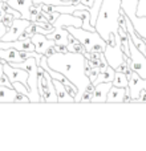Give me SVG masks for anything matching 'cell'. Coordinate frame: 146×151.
Instances as JSON below:
<instances>
[{
  "instance_id": "17",
  "label": "cell",
  "mask_w": 146,
  "mask_h": 151,
  "mask_svg": "<svg viewBox=\"0 0 146 151\" xmlns=\"http://www.w3.org/2000/svg\"><path fill=\"white\" fill-rule=\"evenodd\" d=\"M66 49H68V52L80 53V55H85V52H86L85 47H84V45L71 33L68 35V44H66Z\"/></svg>"
},
{
  "instance_id": "33",
  "label": "cell",
  "mask_w": 146,
  "mask_h": 151,
  "mask_svg": "<svg viewBox=\"0 0 146 151\" xmlns=\"http://www.w3.org/2000/svg\"><path fill=\"white\" fill-rule=\"evenodd\" d=\"M81 0H71V4H78Z\"/></svg>"
},
{
  "instance_id": "8",
  "label": "cell",
  "mask_w": 146,
  "mask_h": 151,
  "mask_svg": "<svg viewBox=\"0 0 146 151\" xmlns=\"http://www.w3.org/2000/svg\"><path fill=\"white\" fill-rule=\"evenodd\" d=\"M112 82H100L94 85V90L92 94L90 102L93 104H105L106 102V97L109 93V89L112 88Z\"/></svg>"
},
{
  "instance_id": "9",
  "label": "cell",
  "mask_w": 146,
  "mask_h": 151,
  "mask_svg": "<svg viewBox=\"0 0 146 151\" xmlns=\"http://www.w3.org/2000/svg\"><path fill=\"white\" fill-rule=\"evenodd\" d=\"M129 89H130V98H132V102H133L134 99H137L139 91L142 89H146V78L139 77L133 70L130 76V80H129Z\"/></svg>"
},
{
  "instance_id": "28",
  "label": "cell",
  "mask_w": 146,
  "mask_h": 151,
  "mask_svg": "<svg viewBox=\"0 0 146 151\" xmlns=\"http://www.w3.org/2000/svg\"><path fill=\"white\" fill-rule=\"evenodd\" d=\"M53 47H55L56 52H59V53H66V52H68L66 45H64V44H55Z\"/></svg>"
},
{
  "instance_id": "1",
  "label": "cell",
  "mask_w": 146,
  "mask_h": 151,
  "mask_svg": "<svg viewBox=\"0 0 146 151\" xmlns=\"http://www.w3.org/2000/svg\"><path fill=\"white\" fill-rule=\"evenodd\" d=\"M47 64L51 69L56 72H60L63 76H65L69 81H72L77 88V94L74 97V102L78 104L80 98L82 96L85 88L90 82L89 78L85 76L84 66H85V56L80 53H59L47 57Z\"/></svg>"
},
{
  "instance_id": "19",
  "label": "cell",
  "mask_w": 146,
  "mask_h": 151,
  "mask_svg": "<svg viewBox=\"0 0 146 151\" xmlns=\"http://www.w3.org/2000/svg\"><path fill=\"white\" fill-rule=\"evenodd\" d=\"M112 83H113V86H118V88H128L129 86V78L125 73L116 70L114 78H113Z\"/></svg>"
},
{
  "instance_id": "25",
  "label": "cell",
  "mask_w": 146,
  "mask_h": 151,
  "mask_svg": "<svg viewBox=\"0 0 146 151\" xmlns=\"http://www.w3.org/2000/svg\"><path fill=\"white\" fill-rule=\"evenodd\" d=\"M29 102V98L25 96V94H21V93H17L15 98V104H28Z\"/></svg>"
},
{
  "instance_id": "32",
  "label": "cell",
  "mask_w": 146,
  "mask_h": 151,
  "mask_svg": "<svg viewBox=\"0 0 146 151\" xmlns=\"http://www.w3.org/2000/svg\"><path fill=\"white\" fill-rule=\"evenodd\" d=\"M4 63V61H3ZM3 63H0V77H1V74H3Z\"/></svg>"
},
{
  "instance_id": "20",
  "label": "cell",
  "mask_w": 146,
  "mask_h": 151,
  "mask_svg": "<svg viewBox=\"0 0 146 151\" xmlns=\"http://www.w3.org/2000/svg\"><path fill=\"white\" fill-rule=\"evenodd\" d=\"M101 3H102V0H94L93 5L89 8V13H90V24L93 27L96 25L97 17H98V11H100V7H101ZM94 28H96V27H94Z\"/></svg>"
},
{
  "instance_id": "11",
  "label": "cell",
  "mask_w": 146,
  "mask_h": 151,
  "mask_svg": "<svg viewBox=\"0 0 146 151\" xmlns=\"http://www.w3.org/2000/svg\"><path fill=\"white\" fill-rule=\"evenodd\" d=\"M31 40L35 45V52H37L39 55H44V52L48 49V48L56 44L53 40H49L45 35L37 33V32L31 37Z\"/></svg>"
},
{
  "instance_id": "4",
  "label": "cell",
  "mask_w": 146,
  "mask_h": 151,
  "mask_svg": "<svg viewBox=\"0 0 146 151\" xmlns=\"http://www.w3.org/2000/svg\"><path fill=\"white\" fill-rule=\"evenodd\" d=\"M104 56L106 58L108 64L112 66L113 69H117L118 65L124 61V52L121 50V42L118 33H109L106 41V47L104 50Z\"/></svg>"
},
{
  "instance_id": "2",
  "label": "cell",
  "mask_w": 146,
  "mask_h": 151,
  "mask_svg": "<svg viewBox=\"0 0 146 151\" xmlns=\"http://www.w3.org/2000/svg\"><path fill=\"white\" fill-rule=\"evenodd\" d=\"M121 9V0H102L96 21V31L108 41L109 33H118V13Z\"/></svg>"
},
{
  "instance_id": "22",
  "label": "cell",
  "mask_w": 146,
  "mask_h": 151,
  "mask_svg": "<svg viewBox=\"0 0 146 151\" xmlns=\"http://www.w3.org/2000/svg\"><path fill=\"white\" fill-rule=\"evenodd\" d=\"M12 86H13V89H15L17 93H21V94H25L27 97L29 96V89L27 88L25 85H23L21 82H19V81H16V82H13L12 83Z\"/></svg>"
},
{
  "instance_id": "21",
  "label": "cell",
  "mask_w": 146,
  "mask_h": 151,
  "mask_svg": "<svg viewBox=\"0 0 146 151\" xmlns=\"http://www.w3.org/2000/svg\"><path fill=\"white\" fill-rule=\"evenodd\" d=\"M61 82H63V85L65 86L66 91H68V93L71 94V96L73 97V98H74V97H76V94H77V88H76V85H74V83H73L72 81H69L66 77L64 78V80L61 81Z\"/></svg>"
},
{
  "instance_id": "6",
  "label": "cell",
  "mask_w": 146,
  "mask_h": 151,
  "mask_svg": "<svg viewBox=\"0 0 146 151\" xmlns=\"http://www.w3.org/2000/svg\"><path fill=\"white\" fill-rule=\"evenodd\" d=\"M128 41H129V49H130L132 69H133L139 77L146 78V57L139 52L138 48L134 45V42L132 41L129 33H128Z\"/></svg>"
},
{
  "instance_id": "12",
  "label": "cell",
  "mask_w": 146,
  "mask_h": 151,
  "mask_svg": "<svg viewBox=\"0 0 146 151\" xmlns=\"http://www.w3.org/2000/svg\"><path fill=\"white\" fill-rule=\"evenodd\" d=\"M8 5L12 7L13 9L19 11L21 13V17L31 20V12H29V7L33 4V0H7Z\"/></svg>"
},
{
  "instance_id": "24",
  "label": "cell",
  "mask_w": 146,
  "mask_h": 151,
  "mask_svg": "<svg viewBox=\"0 0 146 151\" xmlns=\"http://www.w3.org/2000/svg\"><path fill=\"white\" fill-rule=\"evenodd\" d=\"M41 12H43V15H44V17L47 19L49 23H53V21L59 17V15H60V13L56 12V11L55 12H45V11H41Z\"/></svg>"
},
{
  "instance_id": "14",
  "label": "cell",
  "mask_w": 146,
  "mask_h": 151,
  "mask_svg": "<svg viewBox=\"0 0 146 151\" xmlns=\"http://www.w3.org/2000/svg\"><path fill=\"white\" fill-rule=\"evenodd\" d=\"M68 35L69 32L66 31L65 27H55L53 31L51 33L45 35L49 40H53L56 44H64L66 45L68 44Z\"/></svg>"
},
{
  "instance_id": "3",
  "label": "cell",
  "mask_w": 146,
  "mask_h": 151,
  "mask_svg": "<svg viewBox=\"0 0 146 151\" xmlns=\"http://www.w3.org/2000/svg\"><path fill=\"white\" fill-rule=\"evenodd\" d=\"M37 90H39L41 104H56L57 102V94L52 83V77L40 65L37 66Z\"/></svg>"
},
{
  "instance_id": "30",
  "label": "cell",
  "mask_w": 146,
  "mask_h": 151,
  "mask_svg": "<svg viewBox=\"0 0 146 151\" xmlns=\"http://www.w3.org/2000/svg\"><path fill=\"white\" fill-rule=\"evenodd\" d=\"M7 29H8V28L4 25V24H3V21H0V39H1V37L5 35V32H7Z\"/></svg>"
},
{
  "instance_id": "7",
  "label": "cell",
  "mask_w": 146,
  "mask_h": 151,
  "mask_svg": "<svg viewBox=\"0 0 146 151\" xmlns=\"http://www.w3.org/2000/svg\"><path fill=\"white\" fill-rule=\"evenodd\" d=\"M31 23H32L31 20H27V19H23V17L13 19L11 27L7 29L5 35L0 40H3V41H15V40H17L19 36L21 35V32H23Z\"/></svg>"
},
{
  "instance_id": "18",
  "label": "cell",
  "mask_w": 146,
  "mask_h": 151,
  "mask_svg": "<svg viewBox=\"0 0 146 151\" xmlns=\"http://www.w3.org/2000/svg\"><path fill=\"white\" fill-rule=\"evenodd\" d=\"M114 73H116V69H113L109 65L104 72H100L97 78L93 81V85H97L100 82H112L113 78H114Z\"/></svg>"
},
{
  "instance_id": "15",
  "label": "cell",
  "mask_w": 146,
  "mask_h": 151,
  "mask_svg": "<svg viewBox=\"0 0 146 151\" xmlns=\"http://www.w3.org/2000/svg\"><path fill=\"white\" fill-rule=\"evenodd\" d=\"M126 89L128 88H118V86L112 85L108 93L106 102L108 104H122L126 96Z\"/></svg>"
},
{
  "instance_id": "16",
  "label": "cell",
  "mask_w": 146,
  "mask_h": 151,
  "mask_svg": "<svg viewBox=\"0 0 146 151\" xmlns=\"http://www.w3.org/2000/svg\"><path fill=\"white\" fill-rule=\"evenodd\" d=\"M16 96H17V91L13 88L0 85V104H15Z\"/></svg>"
},
{
  "instance_id": "26",
  "label": "cell",
  "mask_w": 146,
  "mask_h": 151,
  "mask_svg": "<svg viewBox=\"0 0 146 151\" xmlns=\"http://www.w3.org/2000/svg\"><path fill=\"white\" fill-rule=\"evenodd\" d=\"M0 85H1V86H7V88H13V86H12V82H11L9 78H8L4 73H3L1 77H0Z\"/></svg>"
},
{
  "instance_id": "5",
  "label": "cell",
  "mask_w": 146,
  "mask_h": 151,
  "mask_svg": "<svg viewBox=\"0 0 146 151\" xmlns=\"http://www.w3.org/2000/svg\"><path fill=\"white\" fill-rule=\"evenodd\" d=\"M65 28L69 33L73 35L85 47L86 52H90L92 47L96 44H106V41L100 36V33L97 31H86V29H82L81 27L76 28V27H72V25H68Z\"/></svg>"
},
{
  "instance_id": "31",
  "label": "cell",
  "mask_w": 146,
  "mask_h": 151,
  "mask_svg": "<svg viewBox=\"0 0 146 151\" xmlns=\"http://www.w3.org/2000/svg\"><path fill=\"white\" fill-rule=\"evenodd\" d=\"M93 1H94V0H81L80 3H82L84 5H86V7H89V8H90L92 5H93Z\"/></svg>"
},
{
  "instance_id": "23",
  "label": "cell",
  "mask_w": 146,
  "mask_h": 151,
  "mask_svg": "<svg viewBox=\"0 0 146 151\" xmlns=\"http://www.w3.org/2000/svg\"><path fill=\"white\" fill-rule=\"evenodd\" d=\"M13 19H15V16H13L12 13L5 12L4 16H3V19H1V21H3V24H4L7 28H9L11 24H12V21H13Z\"/></svg>"
},
{
  "instance_id": "34",
  "label": "cell",
  "mask_w": 146,
  "mask_h": 151,
  "mask_svg": "<svg viewBox=\"0 0 146 151\" xmlns=\"http://www.w3.org/2000/svg\"><path fill=\"white\" fill-rule=\"evenodd\" d=\"M64 1H66L68 4H71V0H64Z\"/></svg>"
},
{
  "instance_id": "10",
  "label": "cell",
  "mask_w": 146,
  "mask_h": 151,
  "mask_svg": "<svg viewBox=\"0 0 146 151\" xmlns=\"http://www.w3.org/2000/svg\"><path fill=\"white\" fill-rule=\"evenodd\" d=\"M53 27H76V28H80L82 25V20L81 17L76 15H72V13H60L59 17L53 21Z\"/></svg>"
},
{
  "instance_id": "27",
  "label": "cell",
  "mask_w": 146,
  "mask_h": 151,
  "mask_svg": "<svg viewBox=\"0 0 146 151\" xmlns=\"http://www.w3.org/2000/svg\"><path fill=\"white\" fill-rule=\"evenodd\" d=\"M98 73H100V69H98V68H92L90 73H89V76H88L89 81H90V82H93V81L97 78V76H98Z\"/></svg>"
},
{
  "instance_id": "29",
  "label": "cell",
  "mask_w": 146,
  "mask_h": 151,
  "mask_svg": "<svg viewBox=\"0 0 146 151\" xmlns=\"http://www.w3.org/2000/svg\"><path fill=\"white\" fill-rule=\"evenodd\" d=\"M55 53H56V49H55V47H53V45H52V47H49V48H48V49L44 52V56H47V57H49V56L55 55Z\"/></svg>"
},
{
  "instance_id": "13",
  "label": "cell",
  "mask_w": 146,
  "mask_h": 151,
  "mask_svg": "<svg viewBox=\"0 0 146 151\" xmlns=\"http://www.w3.org/2000/svg\"><path fill=\"white\" fill-rule=\"evenodd\" d=\"M52 83L55 86L56 94H57V102H61V104H72V102H74V98L66 91L65 86L63 85L61 81L52 78Z\"/></svg>"
}]
</instances>
